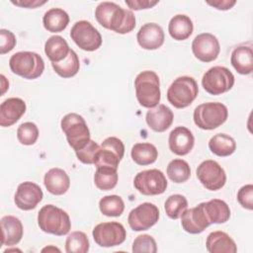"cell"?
<instances>
[{"label": "cell", "mask_w": 253, "mask_h": 253, "mask_svg": "<svg viewBox=\"0 0 253 253\" xmlns=\"http://www.w3.org/2000/svg\"><path fill=\"white\" fill-rule=\"evenodd\" d=\"M237 201L246 210H253V185L247 184L241 187L237 193Z\"/></svg>", "instance_id": "cell-41"}, {"label": "cell", "mask_w": 253, "mask_h": 253, "mask_svg": "<svg viewBox=\"0 0 253 253\" xmlns=\"http://www.w3.org/2000/svg\"><path fill=\"white\" fill-rule=\"evenodd\" d=\"M0 38H1V43H0V53L5 54L9 51H11L15 45H16V37L15 35L5 29L0 30Z\"/></svg>", "instance_id": "cell-42"}, {"label": "cell", "mask_w": 253, "mask_h": 253, "mask_svg": "<svg viewBox=\"0 0 253 253\" xmlns=\"http://www.w3.org/2000/svg\"><path fill=\"white\" fill-rule=\"evenodd\" d=\"M234 75L224 66H213L203 75L202 85L211 95H220L229 91L234 85Z\"/></svg>", "instance_id": "cell-8"}, {"label": "cell", "mask_w": 253, "mask_h": 253, "mask_svg": "<svg viewBox=\"0 0 253 253\" xmlns=\"http://www.w3.org/2000/svg\"><path fill=\"white\" fill-rule=\"evenodd\" d=\"M26 109L27 106L23 99L8 98L0 106V126L3 127L13 126L25 114Z\"/></svg>", "instance_id": "cell-20"}, {"label": "cell", "mask_w": 253, "mask_h": 253, "mask_svg": "<svg viewBox=\"0 0 253 253\" xmlns=\"http://www.w3.org/2000/svg\"><path fill=\"white\" fill-rule=\"evenodd\" d=\"M70 48L67 42L60 36H52L44 43V52L51 62H60L67 57Z\"/></svg>", "instance_id": "cell-28"}, {"label": "cell", "mask_w": 253, "mask_h": 253, "mask_svg": "<svg viewBox=\"0 0 253 253\" xmlns=\"http://www.w3.org/2000/svg\"><path fill=\"white\" fill-rule=\"evenodd\" d=\"M51 66L56 74L63 78H71L77 74L80 68L79 58L73 49H70L69 54L60 62H51Z\"/></svg>", "instance_id": "cell-33"}, {"label": "cell", "mask_w": 253, "mask_h": 253, "mask_svg": "<svg viewBox=\"0 0 253 253\" xmlns=\"http://www.w3.org/2000/svg\"><path fill=\"white\" fill-rule=\"evenodd\" d=\"M198 93V83L193 77L180 76L169 86L166 96L172 106L177 109H184L193 103Z\"/></svg>", "instance_id": "cell-7"}, {"label": "cell", "mask_w": 253, "mask_h": 253, "mask_svg": "<svg viewBox=\"0 0 253 253\" xmlns=\"http://www.w3.org/2000/svg\"><path fill=\"white\" fill-rule=\"evenodd\" d=\"M159 1H148V0H133V1H126V4L132 10L138 11L141 9H149L156 4H158Z\"/></svg>", "instance_id": "cell-43"}, {"label": "cell", "mask_w": 253, "mask_h": 253, "mask_svg": "<svg viewBox=\"0 0 253 253\" xmlns=\"http://www.w3.org/2000/svg\"><path fill=\"white\" fill-rule=\"evenodd\" d=\"M167 175L174 183H184L191 176V168L187 161L183 159H173L167 166Z\"/></svg>", "instance_id": "cell-34"}, {"label": "cell", "mask_w": 253, "mask_h": 253, "mask_svg": "<svg viewBox=\"0 0 253 253\" xmlns=\"http://www.w3.org/2000/svg\"><path fill=\"white\" fill-rule=\"evenodd\" d=\"M42 251V252H44V251H47V252H48V251H57V252H60V250H59L58 248H55V247H51V246H50V247H46V248H43Z\"/></svg>", "instance_id": "cell-47"}, {"label": "cell", "mask_w": 253, "mask_h": 253, "mask_svg": "<svg viewBox=\"0 0 253 253\" xmlns=\"http://www.w3.org/2000/svg\"><path fill=\"white\" fill-rule=\"evenodd\" d=\"M210 150L220 157L229 156L236 149V142L233 137L225 133H216L209 141Z\"/></svg>", "instance_id": "cell-30"}, {"label": "cell", "mask_w": 253, "mask_h": 253, "mask_svg": "<svg viewBox=\"0 0 253 253\" xmlns=\"http://www.w3.org/2000/svg\"><path fill=\"white\" fill-rule=\"evenodd\" d=\"M135 96L140 106L154 108L158 105L161 92L158 75L152 70H144L137 74L134 79Z\"/></svg>", "instance_id": "cell-3"}, {"label": "cell", "mask_w": 253, "mask_h": 253, "mask_svg": "<svg viewBox=\"0 0 253 253\" xmlns=\"http://www.w3.org/2000/svg\"><path fill=\"white\" fill-rule=\"evenodd\" d=\"M132 252H147V253H156L157 245L155 239L149 234L138 235L132 243Z\"/></svg>", "instance_id": "cell-39"}, {"label": "cell", "mask_w": 253, "mask_h": 253, "mask_svg": "<svg viewBox=\"0 0 253 253\" xmlns=\"http://www.w3.org/2000/svg\"><path fill=\"white\" fill-rule=\"evenodd\" d=\"M1 243L6 246L18 244L24 233L22 221L14 215H5L1 218Z\"/></svg>", "instance_id": "cell-22"}, {"label": "cell", "mask_w": 253, "mask_h": 253, "mask_svg": "<svg viewBox=\"0 0 253 253\" xmlns=\"http://www.w3.org/2000/svg\"><path fill=\"white\" fill-rule=\"evenodd\" d=\"M99 149H100V145L94 140L90 139L84 147L75 151V154L79 161H81L84 164L90 165L95 163V159L99 152Z\"/></svg>", "instance_id": "cell-40"}, {"label": "cell", "mask_w": 253, "mask_h": 253, "mask_svg": "<svg viewBox=\"0 0 253 253\" xmlns=\"http://www.w3.org/2000/svg\"><path fill=\"white\" fill-rule=\"evenodd\" d=\"M168 144L173 153L183 156L193 149L195 137L192 131L186 126H177L170 132Z\"/></svg>", "instance_id": "cell-19"}, {"label": "cell", "mask_w": 253, "mask_h": 253, "mask_svg": "<svg viewBox=\"0 0 253 253\" xmlns=\"http://www.w3.org/2000/svg\"><path fill=\"white\" fill-rule=\"evenodd\" d=\"M133 186L140 194L145 196L161 195L166 191L167 180L162 171L149 169L136 174Z\"/></svg>", "instance_id": "cell-10"}, {"label": "cell", "mask_w": 253, "mask_h": 253, "mask_svg": "<svg viewBox=\"0 0 253 253\" xmlns=\"http://www.w3.org/2000/svg\"><path fill=\"white\" fill-rule=\"evenodd\" d=\"M163 29L156 23H146L138 31L136 40L138 44L148 50L159 48L164 42Z\"/></svg>", "instance_id": "cell-18"}, {"label": "cell", "mask_w": 253, "mask_h": 253, "mask_svg": "<svg viewBox=\"0 0 253 253\" xmlns=\"http://www.w3.org/2000/svg\"><path fill=\"white\" fill-rule=\"evenodd\" d=\"M207 4L210 6L217 9V10H228L231 9L235 4V0H213V1H207Z\"/></svg>", "instance_id": "cell-44"}, {"label": "cell", "mask_w": 253, "mask_h": 253, "mask_svg": "<svg viewBox=\"0 0 253 253\" xmlns=\"http://www.w3.org/2000/svg\"><path fill=\"white\" fill-rule=\"evenodd\" d=\"M204 208L211 223H224L230 217V209L222 200L212 199L204 203Z\"/></svg>", "instance_id": "cell-29"}, {"label": "cell", "mask_w": 253, "mask_h": 253, "mask_svg": "<svg viewBox=\"0 0 253 253\" xmlns=\"http://www.w3.org/2000/svg\"><path fill=\"white\" fill-rule=\"evenodd\" d=\"M228 117V110L225 105L218 102H209L199 105L193 114L195 125L206 130L218 127L225 123Z\"/></svg>", "instance_id": "cell-5"}, {"label": "cell", "mask_w": 253, "mask_h": 253, "mask_svg": "<svg viewBox=\"0 0 253 253\" xmlns=\"http://www.w3.org/2000/svg\"><path fill=\"white\" fill-rule=\"evenodd\" d=\"M132 160L138 165H149L156 161L158 157L157 148L149 142L135 143L130 151Z\"/></svg>", "instance_id": "cell-31"}, {"label": "cell", "mask_w": 253, "mask_h": 253, "mask_svg": "<svg viewBox=\"0 0 253 253\" xmlns=\"http://www.w3.org/2000/svg\"><path fill=\"white\" fill-rule=\"evenodd\" d=\"M38 224L43 232L57 236L67 234L71 228L68 213L53 205H45L40 210Z\"/></svg>", "instance_id": "cell-2"}, {"label": "cell", "mask_w": 253, "mask_h": 253, "mask_svg": "<svg viewBox=\"0 0 253 253\" xmlns=\"http://www.w3.org/2000/svg\"><path fill=\"white\" fill-rule=\"evenodd\" d=\"M230 62L234 69L243 75L250 74L253 70V51L250 46L240 45L233 49Z\"/></svg>", "instance_id": "cell-25"}, {"label": "cell", "mask_w": 253, "mask_h": 253, "mask_svg": "<svg viewBox=\"0 0 253 253\" xmlns=\"http://www.w3.org/2000/svg\"><path fill=\"white\" fill-rule=\"evenodd\" d=\"M42 24L46 31L51 33H60L68 26L69 16L63 9L51 8L44 13Z\"/></svg>", "instance_id": "cell-27"}, {"label": "cell", "mask_w": 253, "mask_h": 253, "mask_svg": "<svg viewBox=\"0 0 253 253\" xmlns=\"http://www.w3.org/2000/svg\"><path fill=\"white\" fill-rule=\"evenodd\" d=\"M70 37L77 46L86 51H94L102 44V36L99 31L85 20L78 21L73 25Z\"/></svg>", "instance_id": "cell-9"}, {"label": "cell", "mask_w": 253, "mask_h": 253, "mask_svg": "<svg viewBox=\"0 0 253 253\" xmlns=\"http://www.w3.org/2000/svg\"><path fill=\"white\" fill-rule=\"evenodd\" d=\"M197 178L210 191L220 190L226 182L223 168L214 160H205L197 168Z\"/></svg>", "instance_id": "cell-12"}, {"label": "cell", "mask_w": 253, "mask_h": 253, "mask_svg": "<svg viewBox=\"0 0 253 253\" xmlns=\"http://www.w3.org/2000/svg\"><path fill=\"white\" fill-rule=\"evenodd\" d=\"M12 4L16 5V6H20L23 8H37L39 6H42L43 4L46 3L45 0L43 1H39V0H18V1H11Z\"/></svg>", "instance_id": "cell-45"}, {"label": "cell", "mask_w": 253, "mask_h": 253, "mask_svg": "<svg viewBox=\"0 0 253 253\" xmlns=\"http://www.w3.org/2000/svg\"><path fill=\"white\" fill-rule=\"evenodd\" d=\"M188 208L187 199L180 194H174L167 198L164 204L166 214L172 219H178Z\"/></svg>", "instance_id": "cell-36"}, {"label": "cell", "mask_w": 253, "mask_h": 253, "mask_svg": "<svg viewBox=\"0 0 253 253\" xmlns=\"http://www.w3.org/2000/svg\"><path fill=\"white\" fill-rule=\"evenodd\" d=\"M180 217L183 229L191 234L201 233L211 224L206 213L204 203L199 204L195 208L186 210Z\"/></svg>", "instance_id": "cell-17"}, {"label": "cell", "mask_w": 253, "mask_h": 253, "mask_svg": "<svg viewBox=\"0 0 253 253\" xmlns=\"http://www.w3.org/2000/svg\"><path fill=\"white\" fill-rule=\"evenodd\" d=\"M39 137V128L36 124L26 122L19 126L17 129V138L24 145H33Z\"/></svg>", "instance_id": "cell-38"}, {"label": "cell", "mask_w": 253, "mask_h": 253, "mask_svg": "<svg viewBox=\"0 0 253 253\" xmlns=\"http://www.w3.org/2000/svg\"><path fill=\"white\" fill-rule=\"evenodd\" d=\"M118 169L109 166L97 167L94 174V183L102 191H109L116 187L119 179Z\"/></svg>", "instance_id": "cell-32"}, {"label": "cell", "mask_w": 253, "mask_h": 253, "mask_svg": "<svg viewBox=\"0 0 253 253\" xmlns=\"http://www.w3.org/2000/svg\"><path fill=\"white\" fill-rule=\"evenodd\" d=\"M173 120V112L163 104L149 109L145 116L147 126L156 132H163L168 129L171 126Z\"/></svg>", "instance_id": "cell-21"}, {"label": "cell", "mask_w": 253, "mask_h": 253, "mask_svg": "<svg viewBox=\"0 0 253 253\" xmlns=\"http://www.w3.org/2000/svg\"><path fill=\"white\" fill-rule=\"evenodd\" d=\"M13 73L25 79H37L44 70L42 57L34 51H19L14 53L9 60Z\"/></svg>", "instance_id": "cell-4"}, {"label": "cell", "mask_w": 253, "mask_h": 253, "mask_svg": "<svg viewBox=\"0 0 253 253\" xmlns=\"http://www.w3.org/2000/svg\"><path fill=\"white\" fill-rule=\"evenodd\" d=\"M89 247L88 237L82 231L71 232L65 241V251L67 253H87Z\"/></svg>", "instance_id": "cell-37"}, {"label": "cell", "mask_w": 253, "mask_h": 253, "mask_svg": "<svg viewBox=\"0 0 253 253\" xmlns=\"http://www.w3.org/2000/svg\"><path fill=\"white\" fill-rule=\"evenodd\" d=\"M99 209L106 216H120L125 210V203L118 195L103 197L99 202Z\"/></svg>", "instance_id": "cell-35"}, {"label": "cell", "mask_w": 253, "mask_h": 253, "mask_svg": "<svg viewBox=\"0 0 253 253\" xmlns=\"http://www.w3.org/2000/svg\"><path fill=\"white\" fill-rule=\"evenodd\" d=\"M42 197L43 193L41 187L34 182L27 181L18 186L14 202L20 210L31 211L41 203Z\"/></svg>", "instance_id": "cell-16"}, {"label": "cell", "mask_w": 253, "mask_h": 253, "mask_svg": "<svg viewBox=\"0 0 253 253\" xmlns=\"http://www.w3.org/2000/svg\"><path fill=\"white\" fill-rule=\"evenodd\" d=\"M194 25L189 16L178 14L171 18L168 25V32L172 39L176 41H185L193 33Z\"/></svg>", "instance_id": "cell-26"}, {"label": "cell", "mask_w": 253, "mask_h": 253, "mask_svg": "<svg viewBox=\"0 0 253 253\" xmlns=\"http://www.w3.org/2000/svg\"><path fill=\"white\" fill-rule=\"evenodd\" d=\"M43 184L50 194L60 196L69 189L70 178L63 169L51 168L44 174Z\"/></svg>", "instance_id": "cell-23"}, {"label": "cell", "mask_w": 253, "mask_h": 253, "mask_svg": "<svg viewBox=\"0 0 253 253\" xmlns=\"http://www.w3.org/2000/svg\"><path fill=\"white\" fill-rule=\"evenodd\" d=\"M206 247L210 253H236L237 251L234 240L220 230L211 232L208 235Z\"/></svg>", "instance_id": "cell-24"}, {"label": "cell", "mask_w": 253, "mask_h": 253, "mask_svg": "<svg viewBox=\"0 0 253 253\" xmlns=\"http://www.w3.org/2000/svg\"><path fill=\"white\" fill-rule=\"evenodd\" d=\"M158 219V208L151 203H143L129 211L127 222L132 230L142 231L152 227Z\"/></svg>", "instance_id": "cell-14"}, {"label": "cell", "mask_w": 253, "mask_h": 253, "mask_svg": "<svg viewBox=\"0 0 253 253\" xmlns=\"http://www.w3.org/2000/svg\"><path fill=\"white\" fill-rule=\"evenodd\" d=\"M61 129L64 132L68 144L77 151L84 147L90 138V130L84 118L76 113L65 115L60 122Z\"/></svg>", "instance_id": "cell-6"}, {"label": "cell", "mask_w": 253, "mask_h": 253, "mask_svg": "<svg viewBox=\"0 0 253 253\" xmlns=\"http://www.w3.org/2000/svg\"><path fill=\"white\" fill-rule=\"evenodd\" d=\"M5 82H7V80H6L5 76L2 74V75H1V86H2V92H1V94H2V95H3V94L5 93V91L9 88V83H6V84H5Z\"/></svg>", "instance_id": "cell-46"}, {"label": "cell", "mask_w": 253, "mask_h": 253, "mask_svg": "<svg viewBox=\"0 0 253 253\" xmlns=\"http://www.w3.org/2000/svg\"><path fill=\"white\" fill-rule=\"evenodd\" d=\"M192 51L197 59L202 62H211L217 58L220 45L217 38L211 33L198 35L192 42Z\"/></svg>", "instance_id": "cell-15"}, {"label": "cell", "mask_w": 253, "mask_h": 253, "mask_svg": "<svg viewBox=\"0 0 253 253\" xmlns=\"http://www.w3.org/2000/svg\"><path fill=\"white\" fill-rule=\"evenodd\" d=\"M92 235L94 241L99 246L114 247L122 244L126 240V231L120 222H102L94 227Z\"/></svg>", "instance_id": "cell-11"}, {"label": "cell", "mask_w": 253, "mask_h": 253, "mask_svg": "<svg viewBox=\"0 0 253 253\" xmlns=\"http://www.w3.org/2000/svg\"><path fill=\"white\" fill-rule=\"evenodd\" d=\"M124 154L125 145L123 141L116 136H110L102 142L94 164L96 167L109 166L118 169Z\"/></svg>", "instance_id": "cell-13"}, {"label": "cell", "mask_w": 253, "mask_h": 253, "mask_svg": "<svg viewBox=\"0 0 253 253\" xmlns=\"http://www.w3.org/2000/svg\"><path fill=\"white\" fill-rule=\"evenodd\" d=\"M95 18L102 27L122 35L130 33L135 27L133 13L114 2H101L95 10Z\"/></svg>", "instance_id": "cell-1"}]
</instances>
